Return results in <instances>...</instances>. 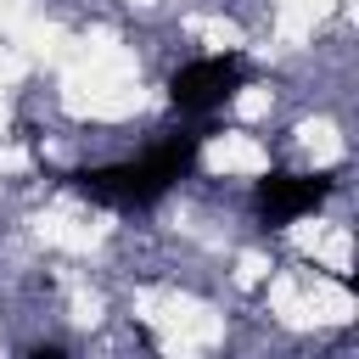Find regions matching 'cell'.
Segmentation results:
<instances>
[{"label":"cell","instance_id":"obj_2","mask_svg":"<svg viewBox=\"0 0 359 359\" xmlns=\"http://www.w3.org/2000/svg\"><path fill=\"white\" fill-rule=\"evenodd\" d=\"M236 90H247V62L236 50L230 56H196V62L174 67V79H168V101L180 112H213Z\"/></svg>","mask_w":359,"mask_h":359},{"label":"cell","instance_id":"obj_1","mask_svg":"<svg viewBox=\"0 0 359 359\" xmlns=\"http://www.w3.org/2000/svg\"><path fill=\"white\" fill-rule=\"evenodd\" d=\"M196 151H202V135H168L146 157L107 163V168H79L73 191L90 196V202H101V208H151L157 196H168V185L180 174H191Z\"/></svg>","mask_w":359,"mask_h":359},{"label":"cell","instance_id":"obj_3","mask_svg":"<svg viewBox=\"0 0 359 359\" xmlns=\"http://www.w3.org/2000/svg\"><path fill=\"white\" fill-rule=\"evenodd\" d=\"M331 185H337V174H286V168H275V174L258 180L252 202H258V219H264L269 230H286V224H297L303 213H314V208L331 196Z\"/></svg>","mask_w":359,"mask_h":359}]
</instances>
